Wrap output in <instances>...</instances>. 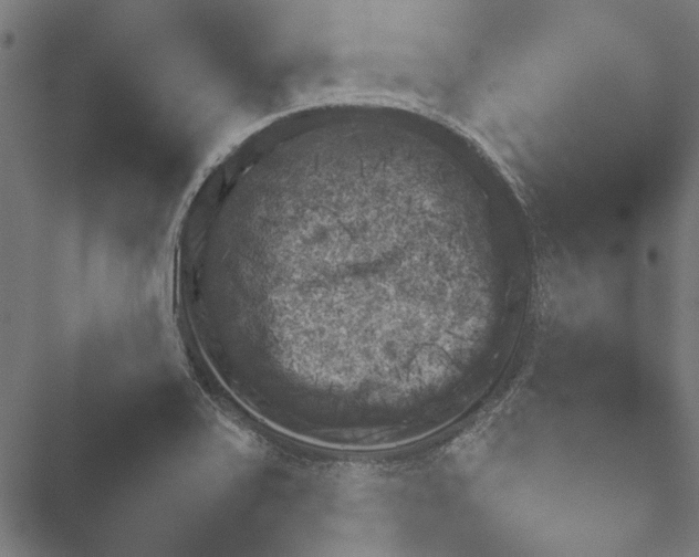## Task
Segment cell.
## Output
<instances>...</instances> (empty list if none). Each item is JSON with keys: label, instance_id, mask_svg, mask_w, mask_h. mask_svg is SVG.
Returning a JSON list of instances; mask_svg holds the SVG:
<instances>
[{"label": "cell", "instance_id": "obj_1", "mask_svg": "<svg viewBox=\"0 0 699 557\" xmlns=\"http://www.w3.org/2000/svg\"><path fill=\"white\" fill-rule=\"evenodd\" d=\"M372 169L285 187L234 223L218 275L226 332L259 381L345 410L431 385L462 222L434 191Z\"/></svg>", "mask_w": 699, "mask_h": 557}]
</instances>
